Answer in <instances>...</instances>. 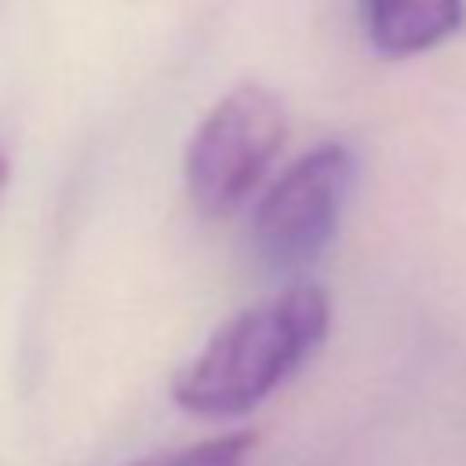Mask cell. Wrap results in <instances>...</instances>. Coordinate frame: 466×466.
<instances>
[{"mask_svg": "<svg viewBox=\"0 0 466 466\" xmlns=\"http://www.w3.org/2000/svg\"><path fill=\"white\" fill-rule=\"evenodd\" d=\"M328 328V291L299 280L215 328L175 375L171 397L182 411L200 419L248 415L320 350Z\"/></svg>", "mask_w": 466, "mask_h": 466, "instance_id": "obj_1", "label": "cell"}, {"mask_svg": "<svg viewBox=\"0 0 466 466\" xmlns=\"http://www.w3.org/2000/svg\"><path fill=\"white\" fill-rule=\"evenodd\" d=\"M284 106L262 84L229 87L193 127L182 157L186 193L200 215L237 211L269 175L284 146Z\"/></svg>", "mask_w": 466, "mask_h": 466, "instance_id": "obj_2", "label": "cell"}, {"mask_svg": "<svg viewBox=\"0 0 466 466\" xmlns=\"http://www.w3.org/2000/svg\"><path fill=\"white\" fill-rule=\"evenodd\" d=\"M357 157L346 142H317L295 157L251 211V244L269 269L295 273L317 262L339 233Z\"/></svg>", "mask_w": 466, "mask_h": 466, "instance_id": "obj_3", "label": "cell"}, {"mask_svg": "<svg viewBox=\"0 0 466 466\" xmlns=\"http://www.w3.org/2000/svg\"><path fill=\"white\" fill-rule=\"evenodd\" d=\"M360 25L379 55L411 58L466 25V0H360Z\"/></svg>", "mask_w": 466, "mask_h": 466, "instance_id": "obj_4", "label": "cell"}, {"mask_svg": "<svg viewBox=\"0 0 466 466\" xmlns=\"http://www.w3.org/2000/svg\"><path fill=\"white\" fill-rule=\"evenodd\" d=\"M255 430H229L208 441H193L182 448H167L157 455H146L131 466H248L255 451Z\"/></svg>", "mask_w": 466, "mask_h": 466, "instance_id": "obj_5", "label": "cell"}, {"mask_svg": "<svg viewBox=\"0 0 466 466\" xmlns=\"http://www.w3.org/2000/svg\"><path fill=\"white\" fill-rule=\"evenodd\" d=\"M0 175H4V164H0Z\"/></svg>", "mask_w": 466, "mask_h": 466, "instance_id": "obj_6", "label": "cell"}]
</instances>
